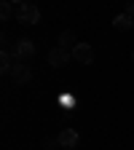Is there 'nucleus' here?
<instances>
[{"mask_svg": "<svg viewBox=\"0 0 134 150\" xmlns=\"http://www.w3.org/2000/svg\"><path fill=\"white\" fill-rule=\"evenodd\" d=\"M11 54H13L16 62H30L35 56V43L30 40V38H19V40L13 43V48H11Z\"/></svg>", "mask_w": 134, "mask_h": 150, "instance_id": "obj_1", "label": "nucleus"}, {"mask_svg": "<svg viewBox=\"0 0 134 150\" xmlns=\"http://www.w3.org/2000/svg\"><path fill=\"white\" fill-rule=\"evenodd\" d=\"M16 22H22V24H38V22H40V11H38V6H32V3L19 6L16 8Z\"/></svg>", "mask_w": 134, "mask_h": 150, "instance_id": "obj_2", "label": "nucleus"}, {"mask_svg": "<svg viewBox=\"0 0 134 150\" xmlns=\"http://www.w3.org/2000/svg\"><path fill=\"white\" fill-rule=\"evenodd\" d=\"M81 142V134H78V129H62L59 131V137H56V145L65 147V150H75Z\"/></svg>", "mask_w": 134, "mask_h": 150, "instance_id": "obj_3", "label": "nucleus"}, {"mask_svg": "<svg viewBox=\"0 0 134 150\" xmlns=\"http://www.w3.org/2000/svg\"><path fill=\"white\" fill-rule=\"evenodd\" d=\"M70 59H72V54H70L67 48H62V46H56V48L48 51V64H51V67H67Z\"/></svg>", "mask_w": 134, "mask_h": 150, "instance_id": "obj_4", "label": "nucleus"}, {"mask_svg": "<svg viewBox=\"0 0 134 150\" xmlns=\"http://www.w3.org/2000/svg\"><path fill=\"white\" fill-rule=\"evenodd\" d=\"M72 59L81 62V64H91L94 62V48L89 43H75L72 46Z\"/></svg>", "mask_w": 134, "mask_h": 150, "instance_id": "obj_5", "label": "nucleus"}, {"mask_svg": "<svg viewBox=\"0 0 134 150\" xmlns=\"http://www.w3.org/2000/svg\"><path fill=\"white\" fill-rule=\"evenodd\" d=\"M11 78H13V83H19V86L30 83V81H32V70H30V64L16 62V64H13V70H11Z\"/></svg>", "mask_w": 134, "mask_h": 150, "instance_id": "obj_6", "label": "nucleus"}, {"mask_svg": "<svg viewBox=\"0 0 134 150\" xmlns=\"http://www.w3.org/2000/svg\"><path fill=\"white\" fill-rule=\"evenodd\" d=\"M113 27H116V30H121V32L131 30V27H134V16H129V13H118L116 19H113Z\"/></svg>", "mask_w": 134, "mask_h": 150, "instance_id": "obj_7", "label": "nucleus"}, {"mask_svg": "<svg viewBox=\"0 0 134 150\" xmlns=\"http://www.w3.org/2000/svg\"><path fill=\"white\" fill-rule=\"evenodd\" d=\"M56 105L65 107V110H75V107H78V99H75L70 91H59V97H56Z\"/></svg>", "mask_w": 134, "mask_h": 150, "instance_id": "obj_8", "label": "nucleus"}, {"mask_svg": "<svg viewBox=\"0 0 134 150\" xmlns=\"http://www.w3.org/2000/svg\"><path fill=\"white\" fill-rule=\"evenodd\" d=\"M13 54L8 51V48H3V54H0V70H3V72H8L11 75V70H13Z\"/></svg>", "mask_w": 134, "mask_h": 150, "instance_id": "obj_9", "label": "nucleus"}, {"mask_svg": "<svg viewBox=\"0 0 134 150\" xmlns=\"http://www.w3.org/2000/svg\"><path fill=\"white\" fill-rule=\"evenodd\" d=\"M59 46H62V48H67V46H75V35H72V30H65V32L59 35Z\"/></svg>", "mask_w": 134, "mask_h": 150, "instance_id": "obj_10", "label": "nucleus"}, {"mask_svg": "<svg viewBox=\"0 0 134 150\" xmlns=\"http://www.w3.org/2000/svg\"><path fill=\"white\" fill-rule=\"evenodd\" d=\"M11 0H3V6H0V19H3V22H8V19H11Z\"/></svg>", "mask_w": 134, "mask_h": 150, "instance_id": "obj_11", "label": "nucleus"}, {"mask_svg": "<svg viewBox=\"0 0 134 150\" xmlns=\"http://www.w3.org/2000/svg\"><path fill=\"white\" fill-rule=\"evenodd\" d=\"M126 13H129V16H134V0H129V6H126Z\"/></svg>", "mask_w": 134, "mask_h": 150, "instance_id": "obj_12", "label": "nucleus"}, {"mask_svg": "<svg viewBox=\"0 0 134 150\" xmlns=\"http://www.w3.org/2000/svg\"><path fill=\"white\" fill-rule=\"evenodd\" d=\"M13 3H19V6H27V3H30V0H13Z\"/></svg>", "mask_w": 134, "mask_h": 150, "instance_id": "obj_13", "label": "nucleus"}]
</instances>
